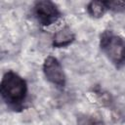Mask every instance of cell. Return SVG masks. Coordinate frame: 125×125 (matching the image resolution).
<instances>
[{"label":"cell","mask_w":125,"mask_h":125,"mask_svg":"<svg viewBox=\"0 0 125 125\" xmlns=\"http://www.w3.org/2000/svg\"><path fill=\"white\" fill-rule=\"evenodd\" d=\"M0 93L5 104L14 110H21L27 97L26 81L13 70L7 71L1 80Z\"/></svg>","instance_id":"cell-1"},{"label":"cell","mask_w":125,"mask_h":125,"mask_svg":"<svg viewBox=\"0 0 125 125\" xmlns=\"http://www.w3.org/2000/svg\"><path fill=\"white\" fill-rule=\"evenodd\" d=\"M100 47L115 67L125 66V39L123 37L112 30H104L100 36Z\"/></svg>","instance_id":"cell-2"},{"label":"cell","mask_w":125,"mask_h":125,"mask_svg":"<svg viewBox=\"0 0 125 125\" xmlns=\"http://www.w3.org/2000/svg\"><path fill=\"white\" fill-rule=\"evenodd\" d=\"M32 13L39 24L43 26H49L55 23L62 17V13L58 6L49 0L35 2L32 8Z\"/></svg>","instance_id":"cell-3"},{"label":"cell","mask_w":125,"mask_h":125,"mask_svg":"<svg viewBox=\"0 0 125 125\" xmlns=\"http://www.w3.org/2000/svg\"><path fill=\"white\" fill-rule=\"evenodd\" d=\"M43 72L46 79L58 88H63L65 86V74L61 62L55 57L49 56L45 59L43 63Z\"/></svg>","instance_id":"cell-4"},{"label":"cell","mask_w":125,"mask_h":125,"mask_svg":"<svg viewBox=\"0 0 125 125\" xmlns=\"http://www.w3.org/2000/svg\"><path fill=\"white\" fill-rule=\"evenodd\" d=\"M74 39H75L74 33L67 25H65L55 33L53 37V46L56 48L66 47L70 45L74 41Z\"/></svg>","instance_id":"cell-5"},{"label":"cell","mask_w":125,"mask_h":125,"mask_svg":"<svg viewBox=\"0 0 125 125\" xmlns=\"http://www.w3.org/2000/svg\"><path fill=\"white\" fill-rule=\"evenodd\" d=\"M106 11L107 9L104 1H92L87 5L88 14L95 19L102 18Z\"/></svg>","instance_id":"cell-6"},{"label":"cell","mask_w":125,"mask_h":125,"mask_svg":"<svg viewBox=\"0 0 125 125\" xmlns=\"http://www.w3.org/2000/svg\"><path fill=\"white\" fill-rule=\"evenodd\" d=\"M77 125H104L100 119L90 116V115H83L78 117Z\"/></svg>","instance_id":"cell-7"},{"label":"cell","mask_w":125,"mask_h":125,"mask_svg":"<svg viewBox=\"0 0 125 125\" xmlns=\"http://www.w3.org/2000/svg\"><path fill=\"white\" fill-rule=\"evenodd\" d=\"M106 9L115 13L125 11V1H104Z\"/></svg>","instance_id":"cell-8"}]
</instances>
